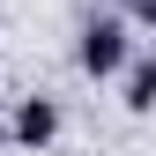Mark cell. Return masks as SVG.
Wrapping results in <instances>:
<instances>
[{"label": "cell", "instance_id": "4", "mask_svg": "<svg viewBox=\"0 0 156 156\" xmlns=\"http://www.w3.org/2000/svg\"><path fill=\"white\" fill-rule=\"evenodd\" d=\"M134 23H141V30H156V0H134Z\"/></svg>", "mask_w": 156, "mask_h": 156}, {"label": "cell", "instance_id": "2", "mask_svg": "<svg viewBox=\"0 0 156 156\" xmlns=\"http://www.w3.org/2000/svg\"><path fill=\"white\" fill-rule=\"evenodd\" d=\"M52 134H60V104H52V97H23V104H15V141L45 149Z\"/></svg>", "mask_w": 156, "mask_h": 156}, {"label": "cell", "instance_id": "1", "mask_svg": "<svg viewBox=\"0 0 156 156\" xmlns=\"http://www.w3.org/2000/svg\"><path fill=\"white\" fill-rule=\"evenodd\" d=\"M126 67V23H89L82 30V74H119Z\"/></svg>", "mask_w": 156, "mask_h": 156}, {"label": "cell", "instance_id": "3", "mask_svg": "<svg viewBox=\"0 0 156 156\" xmlns=\"http://www.w3.org/2000/svg\"><path fill=\"white\" fill-rule=\"evenodd\" d=\"M126 112H156V60L126 67Z\"/></svg>", "mask_w": 156, "mask_h": 156}]
</instances>
